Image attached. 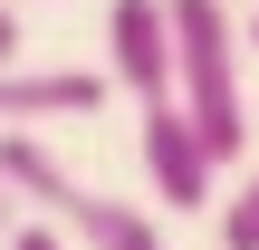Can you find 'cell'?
Returning <instances> with one entry per match:
<instances>
[{
    "label": "cell",
    "mask_w": 259,
    "mask_h": 250,
    "mask_svg": "<svg viewBox=\"0 0 259 250\" xmlns=\"http://www.w3.org/2000/svg\"><path fill=\"white\" fill-rule=\"evenodd\" d=\"M173 10V106L202 125L211 164L250 154V96H240V29L231 0H163Z\"/></svg>",
    "instance_id": "1"
},
{
    "label": "cell",
    "mask_w": 259,
    "mask_h": 250,
    "mask_svg": "<svg viewBox=\"0 0 259 250\" xmlns=\"http://www.w3.org/2000/svg\"><path fill=\"white\" fill-rule=\"evenodd\" d=\"M135 154H144V183H154V202H163V212H211V183H221V164H211L202 125H192L173 96H154V106H144V125H135Z\"/></svg>",
    "instance_id": "2"
},
{
    "label": "cell",
    "mask_w": 259,
    "mask_h": 250,
    "mask_svg": "<svg viewBox=\"0 0 259 250\" xmlns=\"http://www.w3.org/2000/svg\"><path fill=\"white\" fill-rule=\"evenodd\" d=\"M106 87H125L135 106L173 96V10L163 0H115L106 10Z\"/></svg>",
    "instance_id": "3"
},
{
    "label": "cell",
    "mask_w": 259,
    "mask_h": 250,
    "mask_svg": "<svg viewBox=\"0 0 259 250\" xmlns=\"http://www.w3.org/2000/svg\"><path fill=\"white\" fill-rule=\"evenodd\" d=\"M106 106V67H19L0 58V125H77Z\"/></svg>",
    "instance_id": "4"
},
{
    "label": "cell",
    "mask_w": 259,
    "mask_h": 250,
    "mask_svg": "<svg viewBox=\"0 0 259 250\" xmlns=\"http://www.w3.org/2000/svg\"><path fill=\"white\" fill-rule=\"evenodd\" d=\"M58 231H67V250H163V212H154V202H125V193L77 183V202L58 212Z\"/></svg>",
    "instance_id": "5"
},
{
    "label": "cell",
    "mask_w": 259,
    "mask_h": 250,
    "mask_svg": "<svg viewBox=\"0 0 259 250\" xmlns=\"http://www.w3.org/2000/svg\"><path fill=\"white\" fill-rule=\"evenodd\" d=\"M221 250H259V164L240 173V193L221 202Z\"/></svg>",
    "instance_id": "6"
},
{
    "label": "cell",
    "mask_w": 259,
    "mask_h": 250,
    "mask_svg": "<svg viewBox=\"0 0 259 250\" xmlns=\"http://www.w3.org/2000/svg\"><path fill=\"white\" fill-rule=\"evenodd\" d=\"M10 250H67V231H58V222H29V212H19V222H10Z\"/></svg>",
    "instance_id": "7"
},
{
    "label": "cell",
    "mask_w": 259,
    "mask_h": 250,
    "mask_svg": "<svg viewBox=\"0 0 259 250\" xmlns=\"http://www.w3.org/2000/svg\"><path fill=\"white\" fill-rule=\"evenodd\" d=\"M0 58H19V10L0 0Z\"/></svg>",
    "instance_id": "8"
},
{
    "label": "cell",
    "mask_w": 259,
    "mask_h": 250,
    "mask_svg": "<svg viewBox=\"0 0 259 250\" xmlns=\"http://www.w3.org/2000/svg\"><path fill=\"white\" fill-rule=\"evenodd\" d=\"M10 222H19V202H10V183H0V241H10Z\"/></svg>",
    "instance_id": "9"
},
{
    "label": "cell",
    "mask_w": 259,
    "mask_h": 250,
    "mask_svg": "<svg viewBox=\"0 0 259 250\" xmlns=\"http://www.w3.org/2000/svg\"><path fill=\"white\" fill-rule=\"evenodd\" d=\"M240 48H250V58H259V0H250V39H240Z\"/></svg>",
    "instance_id": "10"
},
{
    "label": "cell",
    "mask_w": 259,
    "mask_h": 250,
    "mask_svg": "<svg viewBox=\"0 0 259 250\" xmlns=\"http://www.w3.org/2000/svg\"><path fill=\"white\" fill-rule=\"evenodd\" d=\"M10 10H29V0H10Z\"/></svg>",
    "instance_id": "11"
}]
</instances>
